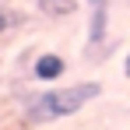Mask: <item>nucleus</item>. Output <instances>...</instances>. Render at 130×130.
Returning a JSON list of instances; mask_svg holds the SVG:
<instances>
[{"mask_svg": "<svg viewBox=\"0 0 130 130\" xmlns=\"http://www.w3.org/2000/svg\"><path fill=\"white\" fill-rule=\"evenodd\" d=\"M102 99V81H77V85L42 88L25 102V123H56L67 116H77L85 106Z\"/></svg>", "mask_w": 130, "mask_h": 130, "instance_id": "1", "label": "nucleus"}, {"mask_svg": "<svg viewBox=\"0 0 130 130\" xmlns=\"http://www.w3.org/2000/svg\"><path fill=\"white\" fill-rule=\"evenodd\" d=\"M88 7V35H85V49L88 60L99 63L102 60V49L109 39V14H112V0H85Z\"/></svg>", "mask_w": 130, "mask_h": 130, "instance_id": "2", "label": "nucleus"}, {"mask_svg": "<svg viewBox=\"0 0 130 130\" xmlns=\"http://www.w3.org/2000/svg\"><path fill=\"white\" fill-rule=\"evenodd\" d=\"M63 74H67V60L60 53H53V49H46V53H39L32 60V81L49 85V81H60Z\"/></svg>", "mask_w": 130, "mask_h": 130, "instance_id": "3", "label": "nucleus"}, {"mask_svg": "<svg viewBox=\"0 0 130 130\" xmlns=\"http://www.w3.org/2000/svg\"><path fill=\"white\" fill-rule=\"evenodd\" d=\"M35 7L46 18H74L77 14V0H35Z\"/></svg>", "mask_w": 130, "mask_h": 130, "instance_id": "4", "label": "nucleus"}, {"mask_svg": "<svg viewBox=\"0 0 130 130\" xmlns=\"http://www.w3.org/2000/svg\"><path fill=\"white\" fill-rule=\"evenodd\" d=\"M18 25H25V14L18 7H4V4H0V35H4V32H14Z\"/></svg>", "mask_w": 130, "mask_h": 130, "instance_id": "5", "label": "nucleus"}, {"mask_svg": "<svg viewBox=\"0 0 130 130\" xmlns=\"http://www.w3.org/2000/svg\"><path fill=\"white\" fill-rule=\"evenodd\" d=\"M123 77L130 81V49H127V56H123Z\"/></svg>", "mask_w": 130, "mask_h": 130, "instance_id": "6", "label": "nucleus"}, {"mask_svg": "<svg viewBox=\"0 0 130 130\" xmlns=\"http://www.w3.org/2000/svg\"><path fill=\"white\" fill-rule=\"evenodd\" d=\"M127 4H130V0H127Z\"/></svg>", "mask_w": 130, "mask_h": 130, "instance_id": "7", "label": "nucleus"}]
</instances>
